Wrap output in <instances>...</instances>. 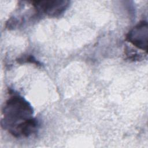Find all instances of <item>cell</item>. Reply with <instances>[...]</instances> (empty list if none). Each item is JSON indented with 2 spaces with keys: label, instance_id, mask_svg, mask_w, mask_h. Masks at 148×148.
<instances>
[{
  "label": "cell",
  "instance_id": "cell-4",
  "mask_svg": "<svg viewBox=\"0 0 148 148\" xmlns=\"http://www.w3.org/2000/svg\"><path fill=\"white\" fill-rule=\"evenodd\" d=\"M126 55L127 57L132 60H138L142 58V55H140L137 52L135 51L132 49H130L127 48L125 49Z\"/></svg>",
  "mask_w": 148,
  "mask_h": 148
},
{
  "label": "cell",
  "instance_id": "cell-3",
  "mask_svg": "<svg viewBox=\"0 0 148 148\" xmlns=\"http://www.w3.org/2000/svg\"><path fill=\"white\" fill-rule=\"evenodd\" d=\"M69 4L68 1H40L33 2V6L39 13L50 17H58L62 14Z\"/></svg>",
  "mask_w": 148,
  "mask_h": 148
},
{
  "label": "cell",
  "instance_id": "cell-2",
  "mask_svg": "<svg viewBox=\"0 0 148 148\" xmlns=\"http://www.w3.org/2000/svg\"><path fill=\"white\" fill-rule=\"evenodd\" d=\"M147 38L148 25L145 20L140 21L126 35V40L146 52L147 50Z\"/></svg>",
  "mask_w": 148,
  "mask_h": 148
},
{
  "label": "cell",
  "instance_id": "cell-1",
  "mask_svg": "<svg viewBox=\"0 0 148 148\" xmlns=\"http://www.w3.org/2000/svg\"><path fill=\"white\" fill-rule=\"evenodd\" d=\"M32 115L31 104L23 97L13 95L3 108L2 126L14 137H28L38 127V121Z\"/></svg>",
  "mask_w": 148,
  "mask_h": 148
},
{
  "label": "cell",
  "instance_id": "cell-5",
  "mask_svg": "<svg viewBox=\"0 0 148 148\" xmlns=\"http://www.w3.org/2000/svg\"><path fill=\"white\" fill-rule=\"evenodd\" d=\"M20 61H23V62H31L32 64H35L36 65L40 64L39 62H38L34 57L30 56H27L24 58H21L19 59V62H20Z\"/></svg>",
  "mask_w": 148,
  "mask_h": 148
}]
</instances>
